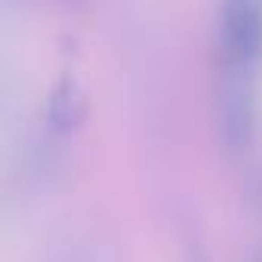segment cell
<instances>
[{"mask_svg": "<svg viewBox=\"0 0 262 262\" xmlns=\"http://www.w3.org/2000/svg\"><path fill=\"white\" fill-rule=\"evenodd\" d=\"M262 74V0H219L213 34V123L237 158L253 145Z\"/></svg>", "mask_w": 262, "mask_h": 262, "instance_id": "1", "label": "cell"}, {"mask_svg": "<svg viewBox=\"0 0 262 262\" xmlns=\"http://www.w3.org/2000/svg\"><path fill=\"white\" fill-rule=\"evenodd\" d=\"M182 262H210V253H207L204 241L191 228H185V234H182Z\"/></svg>", "mask_w": 262, "mask_h": 262, "instance_id": "2", "label": "cell"}, {"mask_svg": "<svg viewBox=\"0 0 262 262\" xmlns=\"http://www.w3.org/2000/svg\"><path fill=\"white\" fill-rule=\"evenodd\" d=\"M250 194H253V204H256V210H259V216H262V170H256L253 185H250Z\"/></svg>", "mask_w": 262, "mask_h": 262, "instance_id": "3", "label": "cell"}, {"mask_svg": "<svg viewBox=\"0 0 262 262\" xmlns=\"http://www.w3.org/2000/svg\"><path fill=\"white\" fill-rule=\"evenodd\" d=\"M50 4H77V0H50Z\"/></svg>", "mask_w": 262, "mask_h": 262, "instance_id": "4", "label": "cell"}, {"mask_svg": "<svg viewBox=\"0 0 262 262\" xmlns=\"http://www.w3.org/2000/svg\"><path fill=\"white\" fill-rule=\"evenodd\" d=\"M253 262H262V253H259V256H256V259H253Z\"/></svg>", "mask_w": 262, "mask_h": 262, "instance_id": "5", "label": "cell"}]
</instances>
